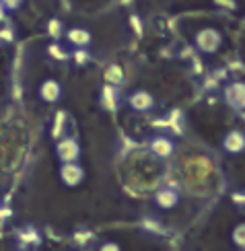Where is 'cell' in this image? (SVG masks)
Listing matches in <instances>:
<instances>
[{"label":"cell","mask_w":245,"mask_h":251,"mask_svg":"<svg viewBox=\"0 0 245 251\" xmlns=\"http://www.w3.org/2000/svg\"><path fill=\"white\" fill-rule=\"evenodd\" d=\"M48 54L54 58V60H68V58H70V54H68V51L64 50L60 44H50V46H48Z\"/></svg>","instance_id":"cell-14"},{"label":"cell","mask_w":245,"mask_h":251,"mask_svg":"<svg viewBox=\"0 0 245 251\" xmlns=\"http://www.w3.org/2000/svg\"><path fill=\"white\" fill-rule=\"evenodd\" d=\"M66 41L72 48H77V51H79V50H87L93 44V35H91V31L84 27H70L66 31Z\"/></svg>","instance_id":"cell-7"},{"label":"cell","mask_w":245,"mask_h":251,"mask_svg":"<svg viewBox=\"0 0 245 251\" xmlns=\"http://www.w3.org/2000/svg\"><path fill=\"white\" fill-rule=\"evenodd\" d=\"M6 15H8V13H6V10H4L2 2H0V21H4V19H6Z\"/></svg>","instance_id":"cell-17"},{"label":"cell","mask_w":245,"mask_h":251,"mask_svg":"<svg viewBox=\"0 0 245 251\" xmlns=\"http://www.w3.org/2000/svg\"><path fill=\"white\" fill-rule=\"evenodd\" d=\"M126 105L134 113H146V111H151L157 105V101L146 89H136V91H132L130 95H128Z\"/></svg>","instance_id":"cell-3"},{"label":"cell","mask_w":245,"mask_h":251,"mask_svg":"<svg viewBox=\"0 0 245 251\" xmlns=\"http://www.w3.org/2000/svg\"><path fill=\"white\" fill-rule=\"evenodd\" d=\"M97 251H122V245L118 241H103L97 247Z\"/></svg>","instance_id":"cell-15"},{"label":"cell","mask_w":245,"mask_h":251,"mask_svg":"<svg viewBox=\"0 0 245 251\" xmlns=\"http://www.w3.org/2000/svg\"><path fill=\"white\" fill-rule=\"evenodd\" d=\"M245 226H243V223H239L235 228H233V233H231V241H233V245H235L237 249H243V243H245Z\"/></svg>","instance_id":"cell-13"},{"label":"cell","mask_w":245,"mask_h":251,"mask_svg":"<svg viewBox=\"0 0 245 251\" xmlns=\"http://www.w3.org/2000/svg\"><path fill=\"white\" fill-rule=\"evenodd\" d=\"M101 103H103V107H108V109L118 107V91H115V87L108 85L101 91Z\"/></svg>","instance_id":"cell-11"},{"label":"cell","mask_w":245,"mask_h":251,"mask_svg":"<svg viewBox=\"0 0 245 251\" xmlns=\"http://www.w3.org/2000/svg\"><path fill=\"white\" fill-rule=\"evenodd\" d=\"M105 78H108L109 87H115V85H120V82L124 80V72H122L120 66H109L108 70H105Z\"/></svg>","instance_id":"cell-12"},{"label":"cell","mask_w":245,"mask_h":251,"mask_svg":"<svg viewBox=\"0 0 245 251\" xmlns=\"http://www.w3.org/2000/svg\"><path fill=\"white\" fill-rule=\"evenodd\" d=\"M222 149H225V152H229V154H241L245 151V136H243V132H239V130L229 132L225 138H222Z\"/></svg>","instance_id":"cell-10"},{"label":"cell","mask_w":245,"mask_h":251,"mask_svg":"<svg viewBox=\"0 0 245 251\" xmlns=\"http://www.w3.org/2000/svg\"><path fill=\"white\" fill-rule=\"evenodd\" d=\"M58 177L66 187H79L84 181V177H87V171H84V167L81 163H66V165H60Z\"/></svg>","instance_id":"cell-4"},{"label":"cell","mask_w":245,"mask_h":251,"mask_svg":"<svg viewBox=\"0 0 245 251\" xmlns=\"http://www.w3.org/2000/svg\"><path fill=\"white\" fill-rule=\"evenodd\" d=\"M48 31L52 33V37H60V35H62V25H60V21H52V23L48 25Z\"/></svg>","instance_id":"cell-16"},{"label":"cell","mask_w":245,"mask_h":251,"mask_svg":"<svg viewBox=\"0 0 245 251\" xmlns=\"http://www.w3.org/2000/svg\"><path fill=\"white\" fill-rule=\"evenodd\" d=\"M222 44H225V37H222V33L215 27H204L194 35V46L200 54H204V56L217 54L222 48Z\"/></svg>","instance_id":"cell-1"},{"label":"cell","mask_w":245,"mask_h":251,"mask_svg":"<svg viewBox=\"0 0 245 251\" xmlns=\"http://www.w3.org/2000/svg\"><path fill=\"white\" fill-rule=\"evenodd\" d=\"M37 95L44 103H58L64 95V89H62V82L56 78H46L39 82L37 87Z\"/></svg>","instance_id":"cell-5"},{"label":"cell","mask_w":245,"mask_h":251,"mask_svg":"<svg viewBox=\"0 0 245 251\" xmlns=\"http://www.w3.org/2000/svg\"><path fill=\"white\" fill-rule=\"evenodd\" d=\"M225 101L231 109H243V101H245V89H243V82H233L225 89Z\"/></svg>","instance_id":"cell-9"},{"label":"cell","mask_w":245,"mask_h":251,"mask_svg":"<svg viewBox=\"0 0 245 251\" xmlns=\"http://www.w3.org/2000/svg\"><path fill=\"white\" fill-rule=\"evenodd\" d=\"M153 202L159 210H173V208L179 204V194L173 190V187H161L155 196Z\"/></svg>","instance_id":"cell-8"},{"label":"cell","mask_w":245,"mask_h":251,"mask_svg":"<svg viewBox=\"0 0 245 251\" xmlns=\"http://www.w3.org/2000/svg\"><path fill=\"white\" fill-rule=\"evenodd\" d=\"M148 151L153 152V156H157V159H169V156L173 154L175 151V144L173 140L169 138V136H163V134H159V136H153L151 142H148Z\"/></svg>","instance_id":"cell-6"},{"label":"cell","mask_w":245,"mask_h":251,"mask_svg":"<svg viewBox=\"0 0 245 251\" xmlns=\"http://www.w3.org/2000/svg\"><path fill=\"white\" fill-rule=\"evenodd\" d=\"M81 142L74 138V136H64L62 140H58L56 144V156L60 165H66V163H79L81 159Z\"/></svg>","instance_id":"cell-2"}]
</instances>
